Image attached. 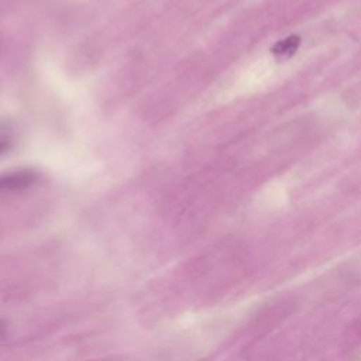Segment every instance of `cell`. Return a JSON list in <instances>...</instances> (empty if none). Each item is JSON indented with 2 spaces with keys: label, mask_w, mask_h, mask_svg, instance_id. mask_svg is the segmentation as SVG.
Masks as SVG:
<instances>
[{
  "label": "cell",
  "mask_w": 361,
  "mask_h": 361,
  "mask_svg": "<svg viewBox=\"0 0 361 361\" xmlns=\"http://www.w3.org/2000/svg\"><path fill=\"white\" fill-rule=\"evenodd\" d=\"M8 148H10V141L1 138V140H0V155H1L3 152H6Z\"/></svg>",
  "instance_id": "cell-3"
},
{
  "label": "cell",
  "mask_w": 361,
  "mask_h": 361,
  "mask_svg": "<svg viewBox=\"0 0 361 361\" xmlns=\"http://www.w3.org/2000/svg\"><path fill=\"white\" fill-rule=\"evenodd\" d=\"M34 180H35V173H32L30 171L6 175V176L0 178V193L24 189V188L30 186Z\"/></svg>",
  "instance_id": "cell-1"
},
{
  "label": "cell",
  "mask_w": 361,
  "mask_h": 361,
  "mask_svg": "<svg viewBox=\"0 0 361 361\" xmlns=\"http://www.w3.org/2000/svg\"><path fill=\"white\" fill-rule=\"evenodd\" d=\"M299 45H300V37L289 35V37L275 42L274 47L271 48V52L276 61H285V59L292 58L296 54Z\"/></svg>",
  "instance_id": "cell-2"
},
{
  "label": "cell",
  "mask_w": 361,
  "mask_h": 361,
  "mask_svg": "<svg viewBox=\"0 0 361 361\" xmlns=\"http://www.w3.org/2000/svg\"><path fill=\"white\" fill-rule=\"evenodd\" d=\"M6 330H7L6 323L0 320V343L3 341V338H4V336H6Z\"/></svg>",
  "instance_id": "cell-4"
}]
</instances>
